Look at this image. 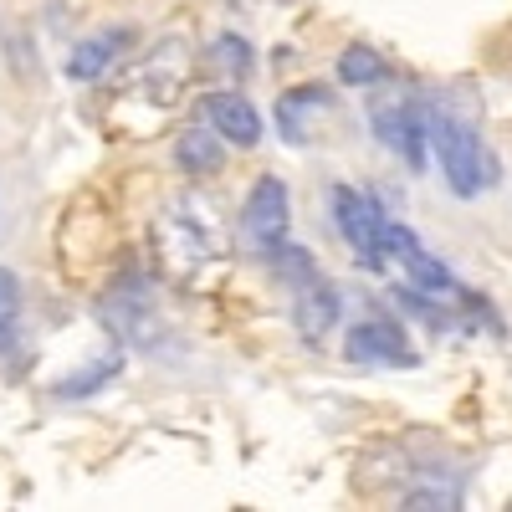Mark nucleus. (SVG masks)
<instances>
[{
    "label": "nucleus",
    "instance_id": "nucleus-1",
    "mask_svg": "<svg viewBox=\"0 0 512 512\" xmlns=\"http://www.w3.org/2000/svg\"><path fill=\"white\" fill-rule=\"evenodd\" d=\"M425 128H431V149H436V164H441L451 195L477 200V195L497 180V159L487 154L482 134H477L466 118L441 113V108H425Z\"/></svg>",
    "mask_w": 512,
    "mask_h": 512
},
{
    "label": "nucleus",
    "instance_id": "nucleus-2",
    "mask_svg": "<svg viewBox=\"0 0 512 512\" xmlns=\"http://www.w3.org/2000/svg\"><path fill=\"white\" fill-rule=\"evenodd\" d=\"M287 226H292V200H287V185L277 175H262L251 185L246 205H241V241L256 251V256H272L282 241H287Z\"/></svg>",
    "mask_w": 512,
    "mask_h": 512
},
{
    "label": "nucleus",
    "instance_id": "nucleus-3",
    "mask_svg": "<svg viewBox=\"0 0 512 512\" xmlns=\"http://www.w3.org/2000/svg\"><path fill=\"white\" fill-rule=\"evenodd\" d=\"M159 246L175 256V262L195 267V262H210V256H221V226L210 221V210L200 200H185V205H169L164 221H159Z\"/></svg>",
    "mask_w": 512,
    "mask_h": 512
},
{
    "label": "nucleus",
    "instance_id": "nucleus-4",
    "mask_svg": "<svg viewBox=\"0 0 512 512\" xmlns=\"http://www.w3.org/2000/svg\"><path fill=\"white\" fill-rule=\"evenodd\" d=\"M369 128H374V139L400 154L410 169L425 164V149H431V128H425V108L415 98H395V103H374L369 108Z\"/></svg>",
    "mask_w": 512,
    "mask_h": 512
},
{
    "label": "nucleus",
    "instance_id": "nucleus-5",
    "mask_svg": "<svg viewBox=\"0 0 512 512\" xmlns=\"http://www.w3.org/2000/svg\"><path fill=\"white\" fill-rule=\"evenodd\" d=\"M344 354L354 364H400V369H415L420 364L400 318H364V323H354L344 333Z\"/></svg>",
    "mask_w": 512,
    "mask_h": 512
},
{
    "label": "nucleus",
    "instance_id": "nucleus-6",
    "mask_svg": "<svg viewBox=\"0 0 512 512\" xmlns=\"http://www.w3.org/2000/svg\"><path fill=\"white\" fill-rule=\"evenodd\" d=\"M384 221H390V216L379 210V200H374V195L349 190V185H338V190H333V226H338V236H344V241L364 256V262H374Z\"/></svg>",
    "mask_w": 512,
    "mask_h": 512
},
{
    "label": "nucleus",
    "instance_id": "nucleus-7",
    "mask_svg": "<svg viewBox=\"0 0 512 512\" xmlns=\"http://www.w3.org/2000/svg\"><path fill=\"white\" fill-rule=\"evenodd\" d=\"M200 118L236 149H251L256 139H262V113H256L241 93H205L200 98Z\"/></svg>",
    "mask_w": 512,
    "mask_h": 512
},
{
    "label": "nucleus",
    "instance_id": "nucleus-8",
    "mask_svg": "<svg viewBox=\"0 0 512 512\" xmlns=\"http://www.w3.org/2000/svg\"><path fill=\"white\" fill-rule=\"evenodd\" d=\"M128 47H134V31H128V26H113V31H103V36L77 41L72 57H67V77H72V82H93V77L113 72Z\"/></svg>",
    "mask_w": 512,
    "mask_h": 512
},
{
    "label": "nucleus",
    "instance_id": "nucleus-9",
    "mask_svg": "<svg viewBox=\"0 0 512 512\" xmlns=\"http://www.w3.org/2000/svg\"><path fill=\"white\" fill-rule=\"evenodd\" d=\"M328 108H333L328 88H287L277 98V128H282V139L287 144H308L313 139V118L328 113Z\"/></svg>",
    "mask_w": 512,
    "mask_h": 512
},
{
    "label": "nucleus",
    "instance_id": "nucleus-10",
    "mask_svg": "<svg viewBox=\"0 0 512 512\" xmlns=\"http://www.w3.org/2000/svg\"><path fill=\"white\" fill-rule=\"evenodd\" d=\"M338 318H344V303H338V292H333L328 282L297 287V333H303L308 344L328 338V333L338 328Z\"/></svg>",
    "mask_w": 512,
    "mask_h": 512
},
{
    "label": "nucleus",
    "instance_id": "nucleus-11",
    "mask_svg": "<svg viewBox=\"0 0 512 512\" xmlns=\"http://www.w3.org/2000/svg\"><path fill=\"white\" fill-rule=\"evenodd\" d=\"M175 164L185 169V175H216V169L226 164V139L216 134V128H185L180 144H175Z\"/></svg>",
    "mask_w": 512,
    "mask_h": 512
},
{
    "label": "nucleus",
    "instance_id": "nucleus-12",
    "mask_svg": "<svg viewBox=\"0 0 512 512\" xmlns=\"http://www.w3.org/2000/svg\"><path fill=\"white\" fill-rule=\"evenodd\" d=\"M384 77H390V62H384L374 47H364V41L338 52V82H344V88H374V82H384Z\"/></svg>",
    "mask_w": 512,
    "mask_h": 512
},
{
    "label": "nucleus",
    "instance_id": "nucleus-13",
    "mask_svg": "<svg viewBox=\"0 0 512 512\" xmlns=\"http://www.w3.org/2000/svg\"><path fill=\"white\" fill-rule=\"evenodd\" d=\"M272 272L282 277V282H292V287H308V282H318V262H313V251L308 246H297V241H282L272 256Z\"/></svg>",
    "mask_w": 512,
    "mask_h": 512
},
{
    "label": "nucleus",
    "instance_id": "nucleus-14",
    "mask_svg": "<svg viewBox=\"0 0 512 512\" xmlns=\"http://www.w3.org/2000/svg\"><path fill=\"white\" fill-rule=\"evenodd\" d=\"M123 369V359L118 354H108V364H88V369H82V374H72V379H57V400H88L93 390H103V384L113 379Z\"/></svg>",
    "mask_w": 512,
    "mask_h": 512
},
{
    "label": "nucleus",
    "instance_id": "nucleus-15",
    "mask_svg": "<svg viewBox=\"0 0 512 512\" xmlns=\"http://www.w3.org/2000/svg\"><path fill=\"white\" fill-rule=\"evenodd\" d=\"M21 333V282L16 272H0V354H11Z\"/></svg>",
    "mask_w": 512,
    "mask_h": 512
},
{
    "label": "nucleus",
    "instance_id": "nucleus-16",
    "mask_svg": "<svg viewBox=\"0 0 512 512\" xmlns=\"http://www.w3.org/2000/svg\"><path fill=\"white\" fill-rule=\"evenodd\" d=\"M405 272L415 277V287H420V292H436V297L456 292V277L436 262V256H425V246H420L415 256H405Z\"/></svg>",
    "mask_w": 512,
    "mask_h": 512
},
{
    "label": "nucleus",
    "instance_id": "nucleus-17",
    "mask_svg": "<svg viewBox=\"0 0 512 512\" xmlns=\"http://www.w3.org/2000/svg\"><path fill=\"white\" fill-rule=\"evenodd\" d=\"M210 62L226 67L231 77H246V72H251V62H256V52L246 47V41H241L236 31H226V36L216 41V47H210Z\"/></svg>",
    "mask_w": 512,
    "mask_h": 512
}]
</instances>
